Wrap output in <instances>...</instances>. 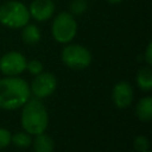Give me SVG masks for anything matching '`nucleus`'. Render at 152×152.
Instances as JSON below:
<instances>
[{
    "label": "nucleus",
    "instance_id": "1",
    "mask_svg": "<svg viewBox=\"0 0 152 152\" xmlns=\"http://www.w3.org/2000/svg\"><path fill=\"white\" fill-rule=\"evenodd\" d=\"M30 87L23 78L8 76L0 80V108L17 109L30 99Z\"/></svg>",
    "mask_w": 152,
    "mask_h": 152
},
{
    "label": "nucleus",
    "instance_id": "2",
    "mask_svg": "<svg viewBox=\"0 0 152 152\" xmlns=\"http://www.w3.org/2000/svg\"><path fill=\"white\" fill-rule=\"evenodd\" d=\"M49 122L48 112L38 100L27 101L21 112V125L24 129L33 135L44 133Z\"/></svg>",
    "mask_w": 152,
    "mask_h": 152
},
{
    "label": "nucleus",
    "instance_id": "3",
    "mask_svg": "<svg viewBox=\"0 0 152 152\" xmlns=\"http://www.w3.org/2000/svg\"><path fill=\"white\" fill-rule=\"evenodd\" d=\"M30 12L26 5L11 0L0 6V24L10 28H21L30 20Z\"/></svg>",
    "mask_w": 152,
    "mask_h": 152
},
{
    "label": "nucleus",
    "instance_id": "4",
    "mask_svg": "<svg viewBox=\"0 0 152 152\" xmlns=\"http://www.w3.org/2000/svg\"><path fill=\"white\" fill-rule=\"evenodd\" d=\"M77 32V23L75 17L68 12L58 13L52 23L51 33L56 42L66 44L70 43Z\"/></svg>",
    "mask_w": 152,
    "mask_h": 152
},
{
    "label": "nucleus",
    "instance_id": "5",
    "mask_svg": "<svg viewBox=\"0 0 152 152\" xmlns=\"http://www.w3.org/2000/svg\"><path fill=\"white\" fill-rule=\"evenodd\" d=\"M62 61L63 63L76 70L86 69L91 62V55L89 50L78 44L66 45L62 51Z\"/></svg>",
    "mask_w": 152,
    "mask_h": 152
},
{
    "label": "nucleus",
    "instance_id": "6",
    "mask_svg": "<svg viewBox=\"0 0 152 152\" xmlns=\"http://www.w3.org/2000/svg\"><path fill=\"white\" fill-rule=\"evenodd\" d=\"M26 58L18 51L6 52L0 58V71L6 76H17L26 69Z\"/></svg>",
    "mask_w": 152,
    "mask_h": 152
},
{
    "label": "nucleus",
    "instance_id": "7",
    "mask_svg": "<svg viewBox=\"0 0 152 152\" xmlns=\"http://www.w3.org/2000/svg\"><path fill=\"white\" fill-rule=\"evenodd\" d=\"M57 87V80L51 72L38 74L31 83L30 90L38 99H44L50 96Z\"/></svg>",
    "mask_w": 152,
    "mask_h": 152
},
{
    "label": "nucleus",
    "instance_id": "8",
    "mask_svg": "<svg viewBox=\"0 0 152 152\" xmlns=\"http://www.w3.org/2000/svg\"><path fill=\"white\" fill-rule=\"evenodd\" d=\"M55 2L52 0H33L30 4L28 12L37 21H45L50 19L55 13Z\"/></svg>",
    "mask_w": 152,
    "mask_h": 152
},
{
    "label": "nucleus",
    "instance_id": "9",
    "mask_svg": "<svg viewBox=\"0 0 152 152\" xmlns=\"http://www.w3.org/2000/svg\"><path fill=\"white\" fill-rule=\"evenodd\" d=\"M113 100L119 108L128 107L133 101V88L128 82H119L113 89Z\"/></svg>",
    "mask_w": 152,
    "mask_h": 152
},
{
    "label": "nucleus",
    "instance_id": "10",
    "mask_svg": "<svg viewBox=\"0 0 152 152\" xmlns=\"http://www.w3.org/2000/svg\"><path fill=\"white\" fill-rule=\"evenodd\" d=\"M21 28H23L21 38H23V42L25 44H27V45H36L40 40V37H42L40 30L34 24H28L27 23Z\"/></svg>",
    "mask_w": 152,
    "mask_h": 152
},
{
    "label": "nucleus",
    "instance_id": "11",
    "mask_svg": "<svg viewBox=\"0 0 152 152\" xmlns=\"http://www.w3.org/2000/svg\"><path fill=\"white\" fill-rule=\"evenodd\" d=\"M135 114L141 121H150L152 119V97L151 96H146L138 102L135 107Z\"/></svg>",
    "mask_w": 152,
    "mask_h": 152
},
{
    "label": "nucleus",
    "instance_id": "12",
    "mask_svg": "<svg viewBox=\"0 0 152 152\" xmlns=\"http://www.w3.org/2000/svg\"><path fill=\"white\" fill-rule=\"evenodd\" d=\"M33 148H34V152H53L55 144L51 137L44 133H40V134H37L33 141Z\"/></svg>",
    "mask_w": 152,
    "mask_h": 152
},
{
    "label": "nucleus",
    "instance_id": "13",
    "mask_svg": "<svg viewBox=\"0 0 152 152\" xmlns=\"http://www.w3.org/2000/svg\"><path fill=\"white\" fill-rule=\"evenodd\" d=\"M137 83L142 90L152 89V70L148 66H142L137 74Z\"/></svg>",
    "mask_w": 152,
    "mask_h": 152
},
{
    "label": "nucleus",
    "instance_id": "14",
    "mask_svg": "<svg viewBox=\"0 0 152 152\" xmlns=\"http://www.w3.org/2000/svg\"><path fill=\"white\" fill-rule=\"evenodd\" d=\"M11 142H13L18 147H27L31 145L32 139L30 134H27V132H18L11 137Z\"/></svg>",
    "mask_w": 152,
    "mask_h": 152
},
{
    "label": "nucleus",
    "instance_id": "15",
    "mask_svg": "<svg viewBox=\"0 0 152 152\" xmlns=\"http://www.w3.org/2000/svg\"><path fill=\"white\" fill-rule=\"evenodd\" d=\"M88 8L87 0H71L70 2V12L72 15H81Z\"/></svg>",
    "mask_w": 152,
    "mask_h": 152
},
{
    "label": "nucleus",
    "instance_id": "16",
    "mask_svg": "<svg viewBox=\"0 0 152 152\" xmlns=\"http://www.w3.org/2000/svg\"><path fill=\"white\" fill-rule=\"evenodd\" d=\"M134 147L139 152H145V151H147L150 148V142H148V140H147L146 137L139 135L134 140Z\"/></svg>",
    "mask_w": 152,
    "mask_h": 152
},
{
    "label": "nucleus",
    "instance_id": "17",
    "mask_svg": "<svg viewBox=\"0 0 152 152\" xmlns=\"http://www.w3.org/2000/svg\"><path fill=\"white\" fill-rule=\"evenodd\" d=\"M26 69H27L31 74L38 75V74H40V72L43 71V64H42V62H39V61H37V59H32V61H30L28 63H26Z\"/></svg>",
    "mask_w": 152,
    "mask_h": 152
},
{
    "label": "nucleus",
    "instance_id": "18",
    "mask_svg": "<svg viewBox=\"0 0 152 152\" xmlns=\"http://www.w3.org/2000/svg\"><path fill=\"white\" fill-rule=\"evenodd\" d=\"M11 133L8 129L6 128H1L0 127V148H4L6 146L10 145L11 142Z\"/></svg>",
    "mask_w": 152,
    "mask_h": 152
},
{
    "label": "nucleus",
    "instance_id": "19",
    "mask_svg": "<svg viewBox=\"0 0 152 152\" xmlns=\"http://www.w3.org/2000/svg\"><path fill=\"white\" fill-rule=\"evenodd\" d=\"M145 61L148 65L152 64V43H148L146 51H145Z\"/></svg>",
    "mask_w": 152,
    "mask_h": 152
},
{
    "label": "nucleus",
    "instance_id": "20",
    "mask_svg": "<svg viewBox=\"0 0 152 152\" xmlns=\"http://www.w3.org/2000/svg\"><path fill=\"white\" fill-rule=\"evenodd\" d=\"M108 2H110V4H113V5H115V4H119V2H121L122 0H107Z\"/></svg>",
    "mask_w": 152,
    "mask_h": 152
},
{
    "label": "nucleus",
    "instance_id": "21",
    "mask_svg": "<svg viewBox=\"0 0 152 152\" xmlns=\"http://www.w3.org/2000/svg\"><path fill=\"white\" fill-rule=\"evenodd\" d=\"M145 152H150V151H148V150H147V151H145Z\"/></svg>",
    "mask_w": 152,
    "mask_h": 152
}]
</instances>
